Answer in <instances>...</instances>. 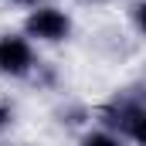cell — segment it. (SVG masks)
Returning <instances> with one entry per match:
<instances>
[{
  "label": "cell",
  "instance_id": "obj_1",
  "mask_svg": "<svg viewBox=\"0 0 146 146\" xmlns=\"http://www.w3.org/2000/svg\"><path fill=\"white\" fill-rule=\"evenodd\" d=\"M24 31L34 41H65L72 34V21L58 7H34L24 21Z\"/></svg>",
  "mask_w": 146,
  "mask_h": 146
},
{
  "label": "cell",
  "instance_id": "obj_2",
  "mask_svg": "<svg viewBox=\"0 0 146 146\" xmlns=\"http://www.w3.org/2000/svg\"><path fill=\"white\" fill-rule=\"evenodd\" d=\"M34 68V48L21 34H3L0 37V75H27Z\"/></svg>",
  "mask_w": 146,
  "mask_h": 146
},
{
  "label": "cell",
  "instance_id": "obj_3",
  "mask_svg": "<svg viewBox=\"0 0 146 146\" xmlns=\"http://www.w3.org/2000/svg\"><path fill=\"white\" fill-rule=\"evenodd\" d=\"M122 126H126L129 139H136L139 146H146V109H133V112H126Z\"/></svg>",
  "mask_w": 146,
  "mask_h": 146
},
{
  "label": "cell",
  "instance_id": "obj_4",
  "mask_svg": "<svg viewBox=\"0 0 146 146\" xmlns=\"http://www.w3.org/2000/svg\"><path fill=\"white\" fill-rule=\"evenodd\" d=\"M78 146H122V139L112 136V133H106V129H92V133L82 136V143H78Z\"/></svg>",
  "mask_w": 146,
  "mask_h": 146
},
{
  "label": "cell",
  "instance_id": "obj_5",
  "mask_svg": "<svg viewBox=\"0 0 146 146\" xmlns=\"http://www.w3.org/2000/svg\"><path fill=\"white\" fill-rule=\"evenodd\" d=\"M136 24L139 31H146V3H136Z\"/></svg>",
  "mask_w": 146,
  "mask_h": 146
},
{
  "label": "cell",
  "instance_id": "obj_6",
  "mask_svg": "<svg viewBox=\"0 0 146 146\" xmlns=\"http://www.w3.org/2000/svg\"><path fill=\"white\" fill-rule=\"evenodd\" d=\"M7 119H10V112H7V109H3V106H0V129L7 126Z\"/></svg>",
  "mask_w": 146,
  "mask_h": 146
},
{
  "label": "cell",
  "instance_id": "obj_7",
  "mask_svg": "<svg viewBox=\"0 0 146 146\" xmlns=\"http://www.w3.org/2000/svg\"><path fill=\"white\" fill-rule=\"evenodd\" d=\"M10 3H27V7H31V3H37V0H10Z\"/></svg>",
  "mask_w": 146,
  "mask_h": 146
},
{
  "label": "cell",
  "instance_id": "obj_8",
  "mask_svg": "<svg viewBox=\"0 0 146 146\" xmlns=\"http://www.w3.org/2000/svg\"><path fill=\"white\" fill-rule=\"evenodd\" d=\"M92 3H102V0H92Z\"/></svg>",
  "mask_w": 146,
  "mask_h": 146
}]
</instances>
